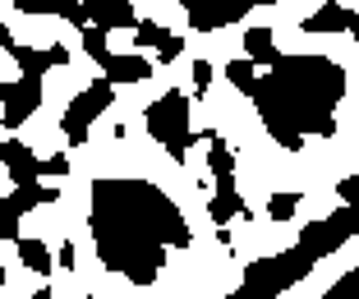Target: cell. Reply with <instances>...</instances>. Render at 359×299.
I'll use <instances>...</instances> for the list:
<instances>
[{
	"label": "cell",
	"instance_id": "cell-1",
	"mask_svg": "<svg viewBox=\"0 0 359 299\" xmlns=\"http://www.w3.org/2000/svg\"><path fill=\"white\" fill-rule=\"evenodd\" d=\"M23 263H28V267H42V249H37V244H23Z\"/></svg>",
	"mask_w": 359,
	"mask_h": 299
}]
</instances>
